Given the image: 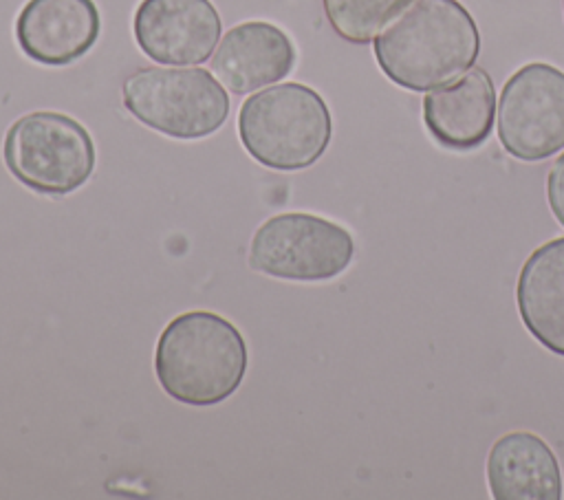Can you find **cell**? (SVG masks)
I'll use <instances>...</instances> for the list:
<instances>
[{"label":"cell","mask_w":564,"mask_h":500,"mask_svg":"<svg viewBox=\"0 0 564 500\" xmlns=\"http://www.w3.org/2000/svg\"><path fill=\"white\" fill-rule=\"evenodd\" d=\"M381 73L414 93L449 84L480 53V31L458 0H412L372 40Z\"/></svg>","instance_id":"cell-1"},{"label":"cell","mask_w":564,"mask_h":500,"mask_svg":"<svg viewBox=\"0 0 564 500\" xmlns=\"http://www.w3.org/2000/svg\"><path fill=\"white\" fill-rule=\"evenodd\" d=\"M546 200L555 220L564 227V154L555 159L546 174Z\"/></svg>","instance_id":"cell-15"},{"label":"cell","mask_w":564,"mask_h":500,"mask_svg":"<svg viewBox=\"0 0 564 500\" xmlns=\"http://www.w3.org/2000/svg\"><path fill=\"white\" fill-rule=\"evenodd\" d=\"M562 11H564V0H562Z\"/></svg>","instance_id":"cell-16"},{"label":"cell","mask_w":564,"mask_h":500,"mask_svg":"<svg viewBox=\"0 0 564 500\" xmlns=\"http://www.w3.org/2000/svg\"><path fill=\"white\" fill-rule=\"evenodd\" d=\"M355 256V240L341 225L304 211L264 220L249 247L251 269L291 282H326L344 273Z\"/></svg>","instance_id":"cell-6"},{"label":"cell","mask_w":564,"mask_h":500,"mask_svg":"<svg viewBox=\"0 0 564 500\" xmlns=\"http://www.w3.org/2000/svg\"><path fill=\"white\" fill-rule=\"evenodd\" d=\"M498 139L507 154L527 163L564 150V70L529 62L505 81Z\"/></svg>","instance_id":"cell-7"},{"label":"cell","mask_w":564,"mask_h":500,"mask_svg":"<svg viewBox=\"0 0 564 500\" xmlns=\"http://www.w3.org/2000/svg\"><path fill=\"white\" fill-rule=\"evenodd\" d=\"M238 137L260 165L295 172L322 159L333 137V119L324 97L311 86L273 84L242 101Z\"/></svg>","instance_id":"cell-3"},{"label":"cell","mask_w":564,"mask_h":500,"mask_svg":"<svg viewBox=\"0 0 564 500\" xmlns=\"http://www.w3.org/2000/svg\"><path fill=\"white\" fill-rule=\"evenodd\" d=\"M223 22L212 0H141L132 33L139 48L165 66L203 64L216 48Z\"/></svg>","instance_id":"cell-8"},{"label":"cell","mask_w":564,"mask_h":500,"mask_svg":"<svg viewBox=\"0 0 564 500\" xmlns=\"http://www.w3.org/2000/svg\"><path fill=\"white\" fill-rule=\"evenodd\" d=\"M154 372L167 396L185 405H216L229 399L247 372L240 330L212 311L176 315L159 335Z\"/></svg>","instance_id":"cell-2"},{"label":"cell","mask_w":564,"mask_h":500,"mask_svg":"<svg viewBox=\"0 0 564 500\" xmlns=\"http://www.w3.org/2000/svg\"><path fill=\"white\" fill-rule=\"evenodd\" d=\"M485 469L496 500H560L564 491L555 452L527 430L502 434L491 445Z\"/></svg>","instance_id":"cell-12"},{"label":"cell","mask_w":564,"mask_h":500,"mask_svg":"<svg viewBox=\"0 0 564 500\" xmlns=\"http://www.w3.org/2000/svg\"><path fill=\"white\" fill-rule=\"evenodd\" d=\"M121 95L134 119L181 141L214 134L229 115L223 84L205 68H139L126 77Z\"/></svg>","instance_id":"cell-5"},{"label":"cell","mask_w":564,"mask_h":500,"mask_svg":"<svg viewBox=\"0 0 564 500\" xmlns=\"http://www.w3.org/2000/svg\"><path fill=\"white\" fill-rule=\"evenodd\" d=\"M2 156L15 181L51 196L79 189L97 161L90 132L73 117L53 110L15 119L4 134Z\"/></svg>","instance_id":"cell-4"},{"label":"cell","mask_w":564,"mask_h":500,"mask_svg":"<svg viewBox=\"0 0 564 500\" xmlns=\"http://www.w3.org/2000/svg\"><path fill=\"white\" fill-rule=\"evenodd\" d=\"M293 40L275 24L249 20L231 26L212 55V70L234 95L284 79L295 66Z\"/></svg>","instance_id":"cell-10"},{"label":"cell","mask_w":564,"mask_h":500,"mask_svg":"<svg viewBox=\"0 0 564 500\" xmlns=\"http://www.w3.org/2000/svg\"><path fill=\"white\" fill-rule=\"evenodd\" d=\"M412 0H322L333 31L350 44H370Z\"/></svg>","instance_id":"cell-14"},{"label":"cell","mask_w":564,"mask_h":500,"mask_svg":"<svg viewBox=\"0 0 564 500\" xmlns=\"http://www.w3.org/2000/svg\"><path fill=\"white\" fill-rule=\"evenodd\" d=\"M516 306L529 335L564 357V236L546 240L522 262Z\"/></svg>","instance_id":"cell-13"},{"label":"cell","mask_w":564,"mask_h":500,"mask_svg":"<svg viewBox=\"0 0 564 500\" xmlns=\"http://www.w3.org/2000/svg\"><path fill=\"white\" fill-rule=\"evenodd\" d=\"M494 81L480 66L423 97V123L430 137L447 150L467 152L482 145L494 130Z\"/></svg>","instance_id":"cell-11"},{"label":"cell","mask_w":564,"mask_h":500,"mask_svg":"<svg viewBox=\"0 0 564 500\" xmlns=\"http://www.w3.org/2000/svg\"><path fill=\"white\" fill-rule=\"evenodd\" d=\"M101 31L93 0H26L15 18L22 53L42 66H68L84 57Z\"/></svg>","instance_id":"cell-9"}]
</instances>
